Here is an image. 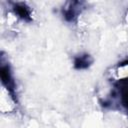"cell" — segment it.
Wrapping results in <instances>:
<instances>
[{
  "label": "cell",
  "mask_w": 128,
  "mask_h": 128,
  "mask_svg": "<svg viewBox=\"0 0 128 128\" xmlns=\"http://www.w3.org/2000/svg\"><path fill=\"white\" fill-rule=\"evenodd\" d=\"M14 10L17 13V15L24 20H27L30 17V11L28 7H26L24 4H15Z\"/></svg>",
  "instance_id": "7a4b0ae2"
},
{
  "label": "cell",
  "mask_w": 128,
  "mask_h": 128,
  "mask_svg": "<svg viewBox=\"0 0 128 128\" xmlns=\"http://www.w3.org/2000/svg\"><path fill=\"white\" fill-rule=\"evenodd\" d=\"M91 63V58L89 55H82L75 58L74 65L77 69H84L87 68Z\"/></svg>",
  "instance_id": "6da1fadb"
}]
</instances>
